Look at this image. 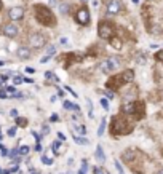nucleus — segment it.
I'll list each match as a JSON object with an SVG mask.
<instances>
[{"label": "nucleus", "instance_id": "f257e3e1", "mask_svg": "<svg viewBox=\"0 0 163 174\" xmlns=\"http://www.w3.org/2000/svg\"><path fill=\"white\" fill-rule=\"evenodd\" d=\"M37 19L40 22H43L45 26H53V22H54L51 13L47 11L43 7H37Z\"/></svg>", "mask_w": 163, "mask_h": 174}, {"label": "nucleus", "instance_id": "f03ea898", "mask_svg": "<svg viewBox=\"0 0 163 174\" xmlns=\"http://www.w3.org/2000/svg\"><path fill=\"white\" fill-rule=\"evenodd\" d=\"M119 66H120V58H109L107 61H104V63L101 64V69L104 72H109V70L117 69Z\"/></svg>", "mask_w": 163, "mask_h": 174}, {"label": "nucleus", "instance_id": "7ed1b4c3", "mask_svg": "<svg viewBox=\"0 0 163 174\" xmlns=\"http://www.w3.org/2000/svg\"><path fill=\"white\" fill-rule=\"evenodd\" d=\"M75 21H78L82 26H86L90 22V11L86 8H82L77 11V16H75Z\"/></svg>", "mask_w": 163, "mask_h": 174}, {"label": "nucleus", "instance_id": "20e7f679", "mask_svg": "<svg viewBox=\"0 0 163 174\" xmlns=\"http://www.w3.org/2000/svg\"><path fill=\"white\" fill-rule=\"evenodd\" d=\"M10 18L13 19V21H19L24 18V8H21V7H13V8H10Z\"/></svg>", "mask_w": 163, "mask_h": 174}, {"label": "nucleus", "instance_id": "39448f33", "mask_svg": "<svg viewBox=\"0 0 163 174\" xmlns=\"http://www.w3.org/2000/svg\"><path fill=\"white\" fill-rule=\"evenodd\" d=\"M99 35L103 37V38H110L112 37V27L107 24V22H101V26H99Z\"/></svg>", "mask_w": 163, "mask_h": 174}, {"label": "nucleus", "instance_id": "423d86ee", "mask_svg": "<svg viewBox=\"0 0 163 174\" xmlns=\"http://www.w3.org/2000/svg\"><path fill=\"white\" fill-rule=\"evenodd\" d=\"M3 35L5 37H16L18 35V26L16 24H7L3 27Z\"/></svg>", "mask_w": 163, "mask_h": 174}, {"label": "nucleus", "instance_id": "0eeeda50", "mask_svg": "<svg viewBox=\"0 0 163 174\" xmlns=\"http://www.w3.org/2000/svg\"><path fill=\"white\" fill-rule=\"evenodd\" d=\"M31 45L34 48H42L45 45V37L43 35H37V34H35V35H32L31 37Z\"/></svg>", "mask_w": 163, "mask_h": 174}, {"label": "nucleus", "instance_id": "6e6552de", "mask_svg": "<svg viewBox=\"0 0 163 174\" xmlns=\"http://www.w3.org/2000/svg\"><path fill=\"white\" fill-rule=\"evenodd\" d=\"M119 11H120V2H119V0H110L109 5H107V13L117 14Z\"/></svg>", "mask_w": 163, "mask_h": 174}, {"label": "nucleus", "instance_id": "1a4fd4ad", "mask_svg": "<svg viewBox=\"0 0 163 174\" xmlns=\"http://www.w3.org/2000/svg\"><path fill=\"white\" fill-rule=\"evenodd\" d=\"M94 156H96L98 163H101V165H103L104 161H106V155H104L103 145H98V147H96V152H94Z\"/></svg>", "mask_w": 163, "mask_h": 174}, {"label": "nucleus", "instance_id": "9d476101", "mask_svg": "<svg viewBox=\"0 0 163 174\" xmlns=\"http://www.w3.org/2000/svg\"><path fill=\"white\" fill-rule=\"evenodd\" d=\"M18 58H21V59H29V58H31V50L21 47V48L18 50Z\"/></svg>", "mask_w": 163, "mask_h": 174}, {"label": "nucleus", "instance_id": "9b49d317", "mask_svg": "<svg viewBox=\"0 0 163 174\" xmlns=\"http://www.w3.org/2000/svg\"><path fill=\"white\" fill-rule=\"evenodd\" d=\"M63 107H64V109H67V110H77V112H80V105L72 104V102H69L67 99H64V101H63Z\"/></svg>", "mask_w": 163, "mask_h": 174}, {"label": "nucleus", "instance_id": "f8f14e48", "mask_svg": "<svg viewBox=\"0 0 163 174\" xmlns=\"http://www.w3.org/2000/svg\"><path fill=\"white\" fill-rule=\"evenodd\" d=\"M74 141H75V144H78V145H88L90 144V141L85 137V136H74Z\"/></svg>", "mask_w": 163, "mask_h": 174}, {"label": "nucleus", "instance_id": "ddd939ff", "mask_svg": "<svg viewBox=\"0 0 163 174\" xmlns=\"http://www.w3.org/2000/svg\"><path fill=\"white\" fill-rule=\"evenodd\" d=\"M110 45H112V47H114L115 50H122V42L119 40V38H110Z\"/></svg>", "mask_w": 163, "mask_h": 174}, {"label": "nucleus", "instance_id": "4468645a", "mask_svg": "<svg viewBox=\"0 0 163 174\" xmlns=\"http://www.w3.org/2000/svg\"><path fill=\"white\" fill-rule=\"evenodd\" d=\"M123 80H125V82H131L133 80V70L123 72Z\"/></svg>", "mask_w": 163, "mask_h": 174}, {"label": "nucleus", "instance_id": "2eb2a0df", "mask_svg": "<svg viewBox=\"0 0 163 174\" xmlns=\"http://www.w3.org/2000/svg\"><path fill=\"white\" fill-rule=\"evenodd\" d=\"M75 131L80 134V136H85V134H86V128L83 126V125H77L75 126Z\"/></svg>", "mask_w": 163, "mask_h": 174}, {"label": "nucleus", "instance_id": "dca6fc26", "mask_svg": "<svg viewBox=\"0 0 163 174\" xmlns=\"http://www.w3.org/2000/svg\"><path fill=\"white\" fill-rule=\"evenodd\" d=\"M104 130H106V118H103V120H101V125H99V130H98V136H99V137L103 136Z\"/></svg>", "mask_w": 163, "mask_h": 174}, {"label": "nucleus", "instance_id": "f3484780", "mask_svg": "<svg viewBox=\"0 0 163 174\" xmlns=\"http://www.w3.org/2000/svg\"><path fill=\"white\" fill-rule=\"evenodd\" d=\"M45 78H47V80H53V82H58V77H56L53 72H45Z\"/></svg>", "mask_w": 163, "mask_h": 174}, {"label": "nucleus", "instance_id": "a211bd4d", "mask_svg": "<svg viewBox=\"0 0 163 174\" xmlns=\"http://www.w3.org/2000/svg\"><path fill=\"white\" fill-rule=\"evenodd\" d=\"M29 145H21V147L18 149V152H19V155H27L29 153Z\"/></svg>", "mask_w": 163, "mask_h": 174}, {"label": "nucleus", "instance_id": "6ab92c4d", "mask_svg": "<svg viewBox=\"0 0 163 174\" xmlns=\"http://www.w3.org/2000/svg\"><path fill=\"white\" fill-rule=\"evenodd\" d=\"M42 163L47 165V166H51V165H53V158H48V156L42 155Z\"/></svg>", "mask_w": 163, "mask_h": 174}, {"label": "nucleus", "instance_id": "aec40b11", "mask_svg": "<svg viewBox=\"0 0 163 174\" xmlns=\"http://www.w3.org/2000/svg\"><path fill=\"white\" fill-rule=\"evenodd\" d=\"M86 105H88V117H90V118H93V102H91V101H86Z\"/></svg>", "mask_w": 163, "mask_h": 174}, {"label": "nucleus", "instance_id": "412c9836", "mask_svg": "<svg viewBox=\"0 0 163 174\" xmlns=\"http://www.w3.org/2000/svg\"><path fill=\"white\" fill-rule=\"evenodd\" d=\"M123 109H125V112H128V114H133L134 104H133V102H130V104H125V105H123Z\"/></svg>", "mask_w": 163, "mask_h": 174}, {"label": "nucleus", "instance_id": "4be33fe9", "mask_svg": "<svg viewBox=\"0 0 163 174\" xmlns=\"http://www.w3.org/2000/svg\"><path fill=\"white\" fill-rule=\"evenodd\" d=\"M59 145H61L59 141H54V142L51 144V149H53V152H54V153H61V152H59Z\"/></svg>", "mask_w": 163, "mask_h": 174}, {"label": "nucleus", "instance_id": "5701e85b", "mask_svg": "<svg viewBox=\"0 0 163 174\" xmlns=\"http://www.w3.org/2000/svg\"><path fill=\"white\" fill-rule=\"evenodd\" d=\"M56 53V47L54 45H51V47H48V50H47V56H50V58H51V56Z\"/></svg>", "mask_w": 163, "mask_h": 174}, {"label": "nucleus", "instance_id": "b1692460", "mask_svg": "<svg viewBox=\"0 0 163 174\" xmlns=\"http://www.w3.org/2000/svg\"><path fill=\"white\" fill-rule=\"evenodd\" d=\"M101 105H103V109H104V110H109V101L106 99V98L101 99Z\"/></svg>", "mask_w": 163, "mask_h": 174}, {"label": "nucleus", "instance_id": "393cba45", "mask_svg": "<svg viewBox=\"0 0 163 174\" xmlns=\"http://www.w3.org/2000/svg\"><path fill=\"white\" fill-rule=\"evenodd\" d=\"M18 155H19V152H18L16 149L10 150V153H8V156H10V158H18Z\"/></svg>", "mask_w": 163, "mask_h": 174}, {"label": "nucleus", "instance_id": "a878e982", "mask_svg": "<svg viewBox=\"0 0 163 174\" xmlns=\"http://www.w3.org/2000/svg\"><path fill=\"white\" fill-rule=\"evenodd\" d=\"M24 82V78L22 77H13V85L16 86V85H19V83H22Z\"/></svg>", "mask_w": 163, "mask_h": 174}, {"label": "nucleus", "instance_id": "bb28decb", "mask_svg": "<svg viewBox=\"0 0 163 174\" xmlns=\"http://www.w3.org/2000/svg\"><path fill=\"white\" fill-rule=\"evenodd\" d=\"M32 136L35 137V141H37V142H40V141H42V134H38L37 131H32Z\"/></svg>", "mask_w": 163, "mask_h": 174}, {"label": "nucleus", "instance_id": "cd10ccee", "mask_svg": "<svg viewBox=\"0 0 163 174\" xmlns=\"http://www.w3.org/2000/svg\"><path fill=\"white\" fill-rule=\"evenodd\" d=\"M10 117H11V118H18V110H16V109H11V110H10Z\"/></svg>", "mask_w": 163, "mask_h": 174}, {"label": "nucleus", "instance_id": "c85d7f7f", "mask_svg": "<svg viewBox=\"0 0 163 174\" xmlns=\"http://www.w3.org/2000/svg\"><path fill=\"white\" fill-rule=\"evenodd\" d=\"M94 174H107V171L103 168H94Z\"/></svg>", "mask_w": 163, "mask_h": 174}, {"label": "nucleus", "instance_id": "c756f323", "mask_svg": "<svg viewBox=\"0 0 163 174\" xmlns=\"http://www.w3.org/2000/svg\"><path fill=\"white\" fill-rule=\"evenodd\" d=\"M15 134H16V126H13V128H10V130H8V136L10 137H13Z\"/></svg>", "mask_w": 163, "mask_h": 174}, {"label": "nucleus", "instance_id": "7c9ffc66", "mask_svg": "<svg viewBox=\"0 0 163 174\" xmlns=\"http://www.w3.org/2000/svg\"><path fill=\"white\" fill-rule=\"evenodd\" d=\"M67 10H69V5H67V3H64V5H61V13H67Z\"/></svg>", "mask_w": 163, "mask_h": 174}, {"label": "nucleus", "instance_id": "2f4dec72", "mask_svg": "<svg viewBox=\"0 0 163 174\" xmlns=\"http://www.w3.org/2000/svg\"><path fill=\"white\" fill-rule=\"evenodd\" d=\"M5 91H7V93H16V88L15 86H7V88H5Z\"/></svg>", "mask_w": 163, "mask_h": 174}, {"label": "nucleus", "instance_id": "473e14b6", "mask_svg": "<svg viewBox=\"0 0 163 174\" xmlns=\"http://www.w3.org/2000/svg\"><path fill=\"white\" fill-rule=\"evenodd\" d=\"M155 58L158 59V61H163V50H160V51L155 54Z\"/></svg>", "mask_w": 163, "mask_h": 174}, {"label": "nucleus", "instance_id": "72a5a7b5", "mask_svg": "<svg viewBox=\"0 0 163 174\" xmlns=\"http://www.w3.org/2000/svg\"><path fill=\"white\" fill-rule=\"evenodd\" d=\"M64 88H66L67 91H69V93H70V94H72V96H74V98H77V93H75V91H74V89H72L70 86H64Z\"/></svg>", "mask_w": 163, "mask_h": 174}, {"label": "nucleus", "instance_id": "f704fd0d", "mask_svg": "<svg viewBox=\"0 0 163 174\" xmlns=\"http://www.w3.org/2000/svg\"><path fill=\"white\" fill-rule=\"evenodd\" d=\"M0 98H2V99H5V98H8V93L5 91V89H0Z\"/></svg>", "mask_w": 163, "mask_h": 174}, {"label": "nucleus", "instance_id": "c9c22d12", "mask_svg": "<svg viewBox=\"0 0 163 174\" xmlns=\"http://www.w3.org/2000/svg\"><path fill=\"white\" fill-rule=\"evenodd\" d=\"M138 64H145V58H144V56H138Z\"/></svg>", "mask_w": 163, "mask_h": 174}, {"label": "nucleus", "instance_id": "e433bc0d", "mask_svg": "<svg viewBox=\"0 0 163 174\" xmlns=\"http://www.w3.org/2000/svg\"><path fill=\"white\" fill-rule=\"evenodd\" d=\"M48 61H50V56H43V58L40 59V63H42V64H47Z\"/></svg>", "mask_w": 163, "mask_h": 174}, {"label": "nucleus", "instance_id": "4c0bfd02", "mask_svg": "<svg viewBox=\"0 0 163 174\" xmlns=\"http://www.w3.org/2000/svg\"><path fill=\"white\" fill-rule=\"evenodd\" d=\"M58 137H59V141H66V134L63 133H58Z\"/></svg>", "mask_w": 163, "mask_h": 174}, {"label": "nucleus", "instance_id": "58836bf2", "mask_svg": "<svg viewBox=\"0 0 163 174\" xmlns=\"http://www.w3.org/2000/svg\"><path fill=\"white\" fill-rule=\"evenodd\" d=\"M35 150H37V152H42V144H40V142H37V145H35Z\"/></svg>", "mask_w": 163, "mask_h": 174}, {"label": "nucleus", "instance_id": "ea45409f", "mask_svg": "<svg viewBox=\"0 0 163 174\" xmlns=\"http://www.w3.org/2000/svg\"><path fill=\"white\" fill-rule=\"evenodd\" d=\"M18 165H15V166H11V169H10V172H16V171H18Z\"/></svg>", "mask_w": 163, "mask_h": 174}, {"label": "nucleus", "instance_id": "a19ab883", "mask_svg": "<svg viewBox=\"0 0 163 174\" xmlns=\"http://www.w3.org/2000/svg\"><path fill=\"white\" fill-rule=\"evenodd\" d=\"M26 72H27V74H34V72H35V70H34L32 67H27V69H26Z\"/></svg>", "mask_w": 163, "mask_h": 174}, {"label": "nucleus", "instance_id": "79ce46f5", "mask_svg": "<svg viewBox=\"0 0 163 174\" xmlns=\"http://www.w3.org/2000/svg\"><path fill=\"white\" fill-rule=\"evenodd\" d=\"M31 174H40V171H37V169H34V168H31Z\"/></svg>", "mask_w": 163, "mask_h": 174}, {"label": "nucleus", "instance_id": "37998d69", "mask_svg": "<svg viewBox=\"0 0 163 174\" xmlns=\"http://www.w3.org/2000/svg\"><path fill=\"white\" fill-rule=\"evenodd\" d=\"M48 131H50V130H48V126H47V125H43V134H47Z\"/></svg>", "mask_w": 163, "mask_h": 174}, {"label": "nucleus", "instance_id": "c03bdc74", "mask_svg": "<svg viewBox=\"0 0 163 174\" xmlns=\"http://www.w3.org/2000/svg\"><path fill=\"white\" fill-rule=\"evenodd\" d=\"M50 5H51V7H54V5H56V0H50Z\"/></svg>", "mask_w": 163, "mask_h": 174}, {"label": "nucleus", "instance_id": "a18cd8bd", "mask_svg": "<svg viewBox=\"0 0 163 174\" xmlns=\"http://www.w3.org/2000/svg\"><path fill=\"white\" fill-rule=\"evenodd\" d=\"M2 174H11V172H10V171H3V169H2Z\"/></svg>", "mask_w": 163, "mask_h": 174}, {"label": "nucleus", "instance_id": "49530a36", "mask_svg": "<svg viewBox=\"0 0 163 174\" xmlns=\"http://www.w3.org/2000/svg\"><path fill=\"white\" fill-rule=\"evenodd\" d=\"M77 174H85V171H83V169H80V171H78Z\"/></svg>", "mask_w": 163, "mask_h": 174}, {"label": "nucleus", "instance_id": "de8ad7c7", "mask_svg": "<svg viewBox=\"0 0 163 174\" xmlns=\"http://www.w3.org/2000/svg\"><path fill=\"white\" fill-rule=\"evenodd\" d=\"M131 2H133V3H139V0H131Z\"/></svg>", "mask_w": 163, "mask_h": 174}, {"label": "nucleus", "instance_id": "09e8293b", "mask_svg": "<svg viewBox=\"0 0 163 174\" xmlns=\"http://www.w3.org/2000/svg\"><path fill=\"white\" fill-rule=\"evenodd\" d=\"M3 64H5V63H3V61H0V67H2V66H3Z\"/></svg>", "mask_w": 163, "mask_h": 174}, {"label": "nucleus", "instance_id": "8fccbe9b", "mask_svg": "<svg viewBox=\"0 0 163 174\" xmlns=\"http://www.w3.org/2000/svg\"><path fill=\"white\" fill-rule=\"evenodd\" d=\"M0 174H2V168H0Z\"/></svg>", "mask_w": 163, "mask_h": 174}, {"label": "nucleus", "instance_id": "3c124183", "mask_svg": "<svg viewBox=\"0 0 163 174\" xmlns=\"http://www.w3.org/2000/svg\"><path fill=\"white\" fill-rule=\"evenodd\" d=\"M0 88H2V82H0Z\"/></svg>", "mask_w": 163, "mask_h": 174}, {"label": "nucleus", "instance_id": "603ef678", "mask_svg": "<svg viewBox=\"0 0 163 174\" xmlns=\"http://www.w3.org/2000/svg\"><path fill=\"white\" fill-rule=\"evenodd\" d=\"M82 2H86V0H82Z\"/></svg>", "mask_w": 163, "mask_h": 174}, {"label": "nucleus", "instance_id": "864d4df0", "mask_svg": "<svg viewBox=\"0 0 163 174\" xmlns=\"http://www.w3.org/2000/svg\"><path fill=\"white\" fill-rule=\"evenodd\" d=\"M67 174H72V172H67Z\"/></svg>", "mask_w": 163, "mask_h": 174}, {"label": "nucleus", "instance_id": "5fc2aeb1", "mask_svg": "<svg viewBox=\"0 0 163 174\" xmlns=\"http://www.w3.org/2000/svg\"><path fill=\"white\" fill-rule=\"evenodd\" d=\"M0 7H2V3H0Z\"/></svg>", "mask_w": 163, "mask_h": 174}]
</instances>
